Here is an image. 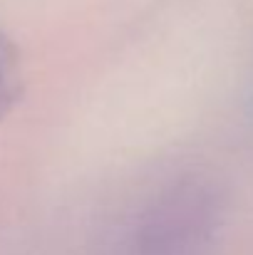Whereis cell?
<instances>
[{
	"instance_id": "cell-1",
	"label": "cell",
	"mask_w": 253,
	"mask_h": 255,
	"mask_svg": "<svg viewBox=\"0 0 253 255\" xmlns=\"http://www.w3.org/2000/svg\"><path fill=\"white\" fill-rule=\"evenodd\" d=\"M216 231L214 188L201 181H181L137 213L117 255H209Z\"/></svg>"
},
{
	"instance_id": "cell-2",
	"label": "cell",
	"mask_w": 253,
	"mask_h": 255,
	"mask_svg": "<svg viewBox=\"0 0 253 255\" xmlns=\"http://www.w3.org/2000/svg\"><path fill=\"white\" fill-rule=\"evenodd\" d=\"M22 94V65L17 47L0 30V119L17 104Z\"/></svg>"
}]
</instances>
